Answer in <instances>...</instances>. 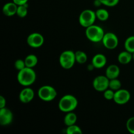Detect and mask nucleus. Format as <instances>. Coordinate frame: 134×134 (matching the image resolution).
Segmentation results:
<instances>
[{
  "instance_id": "nucleus-30",
  "label": "nucleus",
  "mask_w": 134,
  "mask_h": 134,
  "mask_svg": "<svg viewBox=\"0 0 134 134\" xmlns=\"http://www.w3.org/2000/svg\"><path fill=\"white\" fill-rule=\"evenodd\" d=\"M13 1L17 5H22L27 4L28 0H13Z\"/></svg>"
},
{
  "instance_id": "nucleus-24",
  "label": "nucleus",
  "mask_w": 134,
  "mask_h": 134,
  "mask_svg": "<svg viewBox=\"0 0 134 134\" xmlns=\"http://www.w3.org/2000/svg\"><path fill=\"white\" fill-rule=\"evenodd\" d=\"M16 14L20 18H24L27 14V7L26 4L22 5H18Z\"/></svg>"
},
{
  "instance_id": "nucleus-31",
  "label": "nucleus",
  "mask_w": 134,
  "mask_h": 134,
  "mask_svg": "<svg viewBox=\"0 0 134 134\" xmlns=\"http://www.w3.org/2000/svg\"><path fill=\"white\" fill-rule=\"evenodd\" d=\"M132 56H133V60H134V52L133 53H132Z\"/></svg>"
},
{
  "instance_id": "nucleus-5",
  "label": "nucleus",
  "mask_w": 134,
  "mask_h": 134,
  "mask_svg": "<svg viewBox=\"0 0 134 134\" xmlns=\"http://www.w3.org/2000/svg\"><path fill=\"white\" fill-rule=\"evenodd\" d=\"M57 91L52 86L44 85L39 88L37 95L39 99L44 102H51L57 96Z\"/></svg>"
},
{
  "instance_id": "nucleus-9",
  "label": "nucleus",
  "mask_w": 134,
  "mask_h": 134,
  "mask_svg": "<svg viewBox=\"0 0 134 134\" xmlns=\"http://www.w3.org/2000/svg\"><path fill=\"white\" fill-rule=\"evenodd\" d=\"M27 44L31 48H37L42 47L44 43V39L43 35L39 33H32L30 34L27 37Z\"/></svg>"
},
{
  "instance_id": "nucleus-11",
  "label": "nucleus",
  "mask_w": 134,
  "mask_h": 134,
  "mask_svg": "<svg viewBox=\"0 0 134 134\" xmlns=\"http://www.w3.org/2000/svg\"><path fill=\"white\" fill-rule=\"evenodd\" d=\"M13 120L12 111L6 107L0 109V124L1 126H8L11 124Z\"/></svg>"
},
{
  "instance_id": "nucleus-7",
  "label": "nucleus",
  "mask_w": 134,
  "mask_h": 134,
  "mask_svg": "<svg viewBox=\"0 0 134 134\" xmlns=\"http://www.w3.org/2000/svg\"><path fill=\"white\" fill-rule=\"evenodd\" d=\"M102 42L106 48L113 50L118 47L119 39L116 34L112 32H108L105 34Z\"/></svg>"
},
{
  "instance_id": "nucleus-8",
  "label": "nucleus",
  "mask_w": 134,
  "mask_h": 134,
  "mask_svg": "<svg viewBox=\"0 0 134 134\" xmlns=\"http://www.w3.org/2000/svg\"><path fill=\"white\" fill-rule=\"evenodd\" d=\"M110 80L106 75H99L95 77L92 82L94 88L98 92H104L109 88Z\"/></svg>"
},
{
  "instance_id": "nucleus-3",
  "label": "nucleus",
  "mask_w": 134,
  "mask_h": 134,
  "mask_svg": "<svg viewBox=\"0 0 134 134\" xmlns=\"http://www.w3.org/2000/svg\"><path fill=\"white\" fill-rule=\"evenodd\" d=\"M85 34L89 41L93 43H98L102 41L105 32L103 28L100 26L93 24L86 27Z\"/></svg>"
},
{
  "instance_id": "nucleus-2",
  "label": "nucleus",
  "mask_w": 134,
  "mask_h": 134,
  "mask_svg": "<svg viewBox=\"0 0 134 134\" xmlns=\"http://www.w3.org/2000/svg\"><path fill=\"white\" fill-rule=\"evenodd\" d=\"M78 100L73 95L67 94L60 98L58 103V108L64 113L72 112L78 106Z\"/></svg>"
},
{
  "instance_id": "nucleus-25",
  "label": "nucleus",
  "mask_w": 134,
  "mask_h": 134,
  "mask_svg": "<svg viewBox=\"0 0 134 134\" xmlns=\"http://www.w3.org/2000/svg\"><path fill=\"white\" fill-rule=\"evenodd\" d=\"M126 126V128L128 132L130 133L134 134V116L128 119Z\"/></svg>"
},
{
  "instance_id": "nucleus-26",
  "label": "nucleus",
  "mask_w": 134,
  "mask_h": 134,
  "mask_svg": "<svg viewBox=\"0 0 134 134\" xmlns=\"http://www.w3.org/2000/svg\"><path fill=\"white\" fill-rule=\"evenodd\" d=\"M115 92V91L108 88L103 92V97L105 98V99H107V100H113Z\"/></svg>"
},
{
  "instance_id": "nucleus-16",
  "label": "nucleus",
  "mask_w": 134,
  "mask_h": 134,
  "mask_svg": "<svg viewBox=\"0 0 134 134\" xmlns=\"http://www.w3.org/2000/svg\"><path fill=\"white\" fill-rule=\"evenodd\" d=\"M133 60L132 53L128 52L126 50L125 51L121 52L118 56V61L121 64H128Z\"/></svg>"
},
{
  "instance_id": "nucleus-15",
  "label": "nucleus",
  "mask_w": 134,
  "mask_h": 134,
  "mask_svg": "<svg viewBox=\"0 0 134 134\" xmlns=\"http://www.w3.org/2000/svg\"><path fill=\"white\" fill-rule=\"evenodd\" d=\"M120 73V70L119 67L115 64H112L107 67V68L106 69L105 75L107 76L109 79L111 80L118 78Z\"/></svg>"
},
{
  "instance_id": "nucleus-17",
  "label": "nucleus",
  "mask_w": 134,
  "mask_h": 134,
  "mask_svg": "<svg viewBox=\"0 0 134 134\" xmlns=\"http://www.w3.org/2000/svg\"><path fill=\"white\" fill-rule=\"evenodd\" d=\"M77 115H76L75 113H74L73 111H72V112L67 113V114L65 115L64 119V124H65V126H67L75 124V123L77 122Z\"/></svg>"
},
{
  "instance_id": "nucleus-6",
  "label": "nucleus",
  "mask_w": 134,
  "mask_h": 134,
  "mask_svg": "<svg viewBox=\"0 0 134 134\" xmlns=\"http://www.w3.org/2000/svg\"><path fill=\"white\" fill-rule=\"evenodd\" d=\"M96 18V12L90 9H85L80 14L79 16V22L81 26L86 28L94 24Z\"/></svg>"
},
{
  "instance_id": "nucleus-27",
  "label": "nucleus",
  "mask_w": 134,
  "mask_h": 134,
  "mask_svg": "<svg viewBox=\"0 0 134 134\" xmlns=\"http://www.w3.org/2000/svg\"><path fill=\"white\" fill-rule=\"evenodd\" d=\"M26 67V63H25L24 60H22V59H18L14 62V68L17 69L18 71H20Z\"/></svg>"
},
{
  "instance_id": "nucleus-29",
  "label": "nucleus",
  "mask_w": 134,
  "mask_h": 134,
  "mask_svg": "<svg viewBox=\"0 0 134 134\" xmlns=\"http://www.w3.org/2000/svg\"><path fill=\"white\" fill-rule=\"evenodd\" d=\"M6 105V99L3 96H0V109L5 107Z\"/></svg>"
},
{
  "instance_id": "nucleus-28",
  "label": "nucleus",
  "mask_w": 134,
  "mask_h": 134,
  "mask_svg": "<svg viewBox=\"0 0 134 134\" xmlns=\"http://www.w3.org/2000/svg\"><path fill=\"white\" fill-rule=\"evenodd\" d=\"M102 5L107 7H115L119 3V0H99Z\"/></svg>"
},
{
  "instance_id": "nucleus-23",
  "label": "nucleus",
  "mask_w": 134,
  "mask_h": 134,
  "mask_svg": "<svg viewBox=\"0 0 134 134\" xmlns=\"http://www.w3.org/2000/svg\"><path fill=\"white\" fill-rule=\"evenodd\" d=\"M66 133L68 134H82V131L79 126L73 124L67 126Z\"/></svg>"
},
{
  "instance_id": "nucleus-12",
  "label": "nucleus",
  "mask_w": 134,
  "mask_h": 134,
  "mask_svg": "<svg viewBox=\"0 0 134 134\" xmlns=\"http://www.w3.org/2000/svg\"><path fill=\"white\" fill-rule=\"evenodd\" d=\"M35 92L34 90L28 86L22 89L19 94V100L23 103H28L34 99Z\"/></svg>"
},
{
  "instance_id": "nucleus-19",
  "label": "nucleus",
  "mask_w": 134,
  "mask_h": 134,
  "mask_svg": "<svg viewBox=\"0 0 134 134\" xmlns=\"http://www.w3.org/2000/svg\"><path fill=\"white\" fill-rule=\"evenodd\" d=\"M97 18L101 21H106L108 20L109 17V13L106 9H99L96 11Z\"/></svg>"
},
{
  "instance_id": "nucleus-14",
  "label": "nucleus",
  "mask_w": 134,
  "mask_h": 134,
  "mask_svg": "<svg viewBox=\"0 0 134 134\" xmlns=\"http://www.w3.org/2000/svg\"><path fill=\"white\" fill-rule=\"evenodd\" d=\"M18 5L14 2H9L3 5L2 9L3 13L7 16H13L16 14Z\"/></svg>"
},
{
  "instance_id": "nucleus-1",
  "label": "nucleus",
  "mask_w": 134,
  "mask_h": 134,
  "mask_svg": "<svg viewBox=\"0 0 134 134\" xmlns=\"http://www.w3.org/2000/svg\"><path fill=\"white\" fill-rule=\"evenodd\" d=\"M36 77V73L34 69L26 67L22 70L18 71L17 74V81L22 86H30L35 82Z\"/></svg>"
},
{
  "instance_id": "nucleus-13",
  "label": "nucleus",
  "mask_w": 134,
  "mask_h": 134,
  "mask_svg": "<svg viewBox=\"0 0 134 134\" xmlns=\"http://www.w3.org/2000/svg\"><path fill=\"white\" fill-rule=\"evenodd\" d=\"M107 64V58L103 54H97L92 60V64L94 68L101 69L105 66Z\"/></svg>"
},
{
  "instance_id": "nucleus-21",
  "label": "nucleus",
  "mask_w": 134,
  "mask_h": 134,
  "mask_svg": "<svg viewBox=\"0 0 134 134\" xmlns=\"http://www.w3.org/2000/svg\"><path fill=\"white\" fill-rule=\"evenodd\" d=\"M124 48L131 53L134 52V35L129 37L126 39L124 43Z\"/></svg>"
},
{
  "instance_id": "nucleus-20",
  "label": "nucleus",
  "mask_w": 134,
  "mask_h": 134,
  "mask_svg": "<svg viewBox=\"0 0 134 134\" xmlns=\"http://www.w3.org/2000/svg\"><path fill=\"white\" fill-rule=\"evenodd\" d=\"M76 62L80 64H85L88 60V56L85 52L82 51H78L75 52Z\"/></svg>"
},
{
  "instance_id": "nucleus-18",
  "label": "nucleus",
  "mask_w": 134,
  "mask_h": 134,
  "mask_svg": "<svg viewBox=\"0 0 134 134\" xmlns=\"http://www.w3.org/2000/svg\"><path fill=\"white\" fill-rule=\"evenodd\" d=\"M24 61L26 67L34 68L37 64L38 58L35 54H29L24 59Z\"/></svg>"
},
{
  "instance_id": "nucleus-10",
  "label": "nucleus",
  "mask_w": 134,
  "mask_h": 134,
  "mask_svg": "<svg viewBox=\"0 0 134 134\" xmlns=\"http://www.w3.org/2000/svg\"><path fill=\"white\" fill-rule=\"evenodd\" d=\"M131 98V94L128 90L121 89L115 92L113 101L118 105H124L128 103Z\"/></svg>"
},
{
  "instance_id": "nucleus-4",
  "label": "nucleus",
  "mask_w": 134,
  "mask_h": 134,
  "mask_svg": "<svg viewBox=\"0 0 134 134\" xmlns=\"http://www.w3.org/2000/svg\"><path fill=\"white\" fill-rule=\"evenodd\" d=\"M59 62L62 68L69 69L73 67L76 62L75 52L73 51H65L60 54Z\"/></svg>"
},
{
  "instance_id": "nucleus-22",
  "label": "nucleus",
  "mask_w": 134,
  "mask_h": 134,
  "mask_svg": "<svg viewBox=\"0 0 134 134\" xmlns=\"http://www.w3.org/2000/svg\"><path fill=\"white\" fill-rule=\"evenodd\" d=\"M122 84L121 82L118 79V78L113 79H111L109 81V88L111 89V90H114V91H116L121 88Z\"/></svg>"
}]
</instances>
